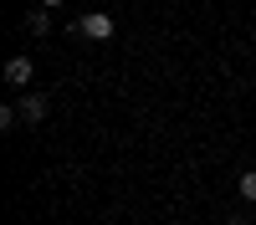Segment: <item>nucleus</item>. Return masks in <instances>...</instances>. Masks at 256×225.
Listing matches in <instances>:
<instances>
[{
  "label": "nucleus",
  "mask_w": 256,
  "mask_h": 225,
  "mask_svg": "<svg viewBox=\"0 0 256 225\" xmlns=\"http://www.w3.org/2000/svg\"><path fill=\"white\" fill-rule=\"evenodd\" d=\"M77 31L88 36V41H108V36H113V15H108V10H88V15L77 20Z\"/></svg>",
  "instance_id": "obj_1"
},
{
  "label": "nucleus",
  "mask_w": 256,
  "mask_h": 225,
  "mask_svg": "<svg viewBox=\"0 0 256 225\" xmlns=\"http://www.w3.org/2000/svg\"><path fill=\"white\" fill-rule=\"evenodd\" d=\"M236 195H241L246 205H256V169H246V174H236Z\"/></svg>",
  "instance_id": "obj_4"
},
{
  "label": "nucleus",
  "mask_w": 256,
  "mask_h": 225,
  "mask_svg": "<svg viewBox=\"0 0 256 225\" xmlns=\"http://www.w3.org/2000/svg\"><path fill=\"white\" fill-rule=\"evenodd\" d=\"M20 118H26V123H41V118H46V97H41V92H26V97H20Z\"/></svg>",
  "instance_id": "obj_3"
},
{
  "label": "nucleus",
  "mask_w": 256,
  "mask_h": 225,
  "mask_svg": "<svg viewBox=\"0 0 256 225\" xmlns=\"http://www.w3.org/2000/svg\"><path fill=\"white\" fill-rule=\"evenodd\" d=\"M26 31H31V36H46V31H52V15H46V10H26Z\"/></svg>",
  "instance_id": "obj_5"
},
{
  "label": "nucleus",
  "mask_w": 256,
  "mask_h": 225,
  "mask_svg": "<svg viewBox=\"0 0 256 225\" xmlns=\"http://www.w3.org/2000/svg\"><path fill=\"white\" fill-rule=\"evenodd\" d=\"M41 5H46V10H52V5H67V0H41Z\"/></svg>",
  "instance_id": "obj_7"
},
{
  "label": "nucleus",
  "mask_w": 256,
  "mask_h": 225,
  "mask_svg": "<svg viewBox=\"0 0 256 225\" xmlns=\"http://www.w3.org/2000/svg\"><path fill=\"white\" fill-rule=\"evenodd\" d=\"M16 118H20V108H0V128L10 133V128H16Z\"/></svg>",
  "instance_id": "obj_6"
},
{
  "label": "nucleus",
  "mask_w": 256,
  "mask_h": 225,
  "mask_svg": "<svg viewBox=\"0 0 256 225\" xmlns=\"http://www.w3.org/2000/svg\"><path fill=\"white\" fill-rule=\"evenodd\" d=\"M31 77H36V61L31 56H10L6 61V82H10V87H31Z\"/></svg>",
  "instance_id": "obj_2"
}]
</instances>
